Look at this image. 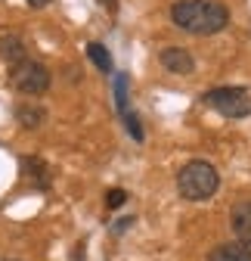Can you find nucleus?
I'll return each instance as SVG.
<instances>
[{
	"instance_id": "obj_1",
	"label": "nucleus",
	"mask_w": 251,
	"mask_h": 261,
	"mask_svg": "<svg viewBox=\"0 0 251 261\" xmlns=\"http://www.w3.org/2000/svg\"><path fill=\"white\" fill-rule=\"evenodd\" d=\"M171 22L190 35H217L230 25V10L221 0H177L171 7Z\"/></svg>"
},
{
	"instance_id": "obj_2",
	"label": "nucleus",
	"mask_w": 251,
	"mask_h": 261,
	"mask_svg": "<svg viewBox=\"0 0 251 261\" xmlns=\"http://www.w3.org/2000/svg\"><path fill=\"white\" fill-rule=\"evenodd\" d=\"M217 187H221V174H217V168L205 159H193L177 171V190H180V196L186 202L211 199L217 193Z\"/></svg>"
},
{
	"instance_id": "obj_3",
	"label": "nucleus",
	"mask_w": 251,
	"mask_h": 261,
	"mask_svg": "<svg viewBox=\"0 0 251 261\" xmlns=\"http://www.w3.org/2000/svg\"><path fill=\"white\" fill-rule=\"evenodd\" d=\"M50 69L44 62H35V59H22L16 65H10V84L19 90V93H28V96H38L44 90H50Z\"/></svg>"
},
{
	"instance_id": "obj_4",
	"label": "nucleus",
	"mask_w": 251,
	"mask_h": 261,
	"mask_svg": "<svg viewBox=\"0 0 251 261\" xmlns=\"http://www.w3.org/2000/svg\"><path fill=\"white\" fill-rule=\"evenodd\" d=\"M205 106L217 109L224 118H245L251 115V93L245 87H214L205 93Z\"/></svg>"
},
{
	"instance_id": "obj_5",
	"label": "nucleus",
	"mask_w": 251,
	"mask_h": 261,
	"mask_svg": "<svg viewBox=\"0 0 251 261\" xmlns=\"http://www.w3.org/2000/svg\"><path fill=\"white\" fill-rule=\"evenodd\" d=\"M159 62L165 65L168 72H174V75H193V72H196L193 53L183 50V47H165V50L159 53Z\"/></svg>"
},
{
	"instance_id": "obj_6",
	"label": "nucleus",
	"mask_w": 251,
	"mask_h": 261,
	"mask_svg": "<svg viewBox=\"0 0 251 261\" xmlns=\"http://www.w3.org/2000/svg\"><path fill=\"white\" fill-rule=\"evenodd\" d=\"M22 171H25V177L31 184H35V190H50L53 171H50V165H47L41 155H25L22 159Z\"/></svg>"
},
{
	"instance_id": "obj_7",
	"label": "nucleus",
	"mask_w": 251,
	"mask_h": 261,
	"mask_svg": "<svg viewBox=\"0 0 251 261\" xmlns=\"http://www.w3.org/2000/svg\"><path fill=\"white\" fill-rule=\"evenodd\" d=\"M230 227L239 243H248L251 246V199L245 202H236L233 212H230Z\"/></svg>"
},
{
	"instance_id": "obj_8",
	"label": "nucleus",
	"mask_w": 251,
	"mask_h": 261,
	"mask_svg": "<svg viewBox=\"0 0 251 261\" xmlns=\"http://www.w3.org/2000/svg\"><path fill=\"white\" fill-rule=\"evenodd\" d=\"M208 261H251V246L248 243H221V246H214Z\"/></svg>"
},
{
	"instance_id": "obj_9",
	"label": "nucleus",
	"mask_w": 251,
	"mask_h": 261,
	"mask_svg": "<svg viewBox=\"0 0 251 261\" xmlns=\"http://www.w3.org/2000/svg\"><path fill=\"white\" fill-rule=\"evenodd\" d=\"M0 56H4L10 65H16V62H22L25 59V41L19 38V35H0Z\"/></svg>"
},
{
	"instance_id": "obj_10",
	"label": "nucleus",
	"mask_w": 251,
	"mask_h": 261,
	"mask_svg": "<svg viewBox=\"0 0 251 261\" xmlns=\"http://www.w3.org/2000/svg\"><path fill=\"white\" fill-rule=\"evenodd\" d=\"M16 121H19L25 130H35V127L44 124V109L35 106V103H22V106H16Z\"/></svg>"
},
{
	"instance_id": "obj_11",
	"label": "nucleus",
	"mask_w": 251,
	"mask_h": 261,
	"mask_svg": "<svg viewBox=\"0 0 251 261\" xmlns=\"http://www.w3.org/2000/svg\"><path fill=\"white\" fill-rule=\"evenodd\" d=\"M87 56H90V62L97 65V69L103 72V75H112L115 72V62H112V53L100 44V41H90L87 44Z\"/></svg>"
},
{
	"instance_id": "obj_12",
	"label": "nucleus",
	"mask_w": 251,
	"mask_h": 261,
	"mask_svg": "<svg viewBox=\"0 0 251 261\" xmlns=\"http://www.w3.org/2000/svg\"><path fill=\"white\" fill-rule=\"evenodd\" d=\"M128 84H131V78L124 75V72L115 75V106H118L121 115H128V112H131V109H128Z\"/></svg>"
},
{
	"instance_id": "obj_13",
	"label": "nucleus",
	"mask_w": 251,
	"mask_h": 261,
	"mask_svg": "<svg viewBox=\"0 0 251 261\" xmlns=\"http://www.w3.org/2000/svg\"><path fill=\"white\" fill-rule=\"evenodd\" d=\"M124 127H128V134H131L137 143H143V140H146V130H143V124H140V115H137V112H128V115H124Z\"/></svg>"
},
{
	"instance_id": "obj_14",
	"label": "nucleus",
	"mask_w": 251,
	"mask_h": 261,
	"mask_svg": "<svg viewBox=\"0 0 251 261\" xmlns=\"http://www.w3.org/2000/svg\"><path fill=\"white\" fill-rule=\"evenodd\" d=\"M124 202H128V193H124L121 187H115V190L106 193V205H109V208H121Z\"/></svg>"
},
{
	"instance_id": "obj_15",
	"label": "nucleus",
	"mask_w": 251,
	"mask_h": 261,
	"mask_svg": "<svg viewBox=\"0 0 251 261\" xmlns=\"http://www.w3.org/2000/svg\"><path fill=\"white\" fill-rule=\"evenodd\" d=\"M137 218H121L118 224H112V233H121V230H128V227H134Z\"/></svg>"
},
{
	"instance_id": "obj_16",
	"label": "nucleus",
	"mask_w": 251,
	"mask_h": 261,
	"mask_svg": "<svg viewBox=\"0 0 251 261\" xmlns=\"http://www.w3.org/2000/svg\"><path fill=\"white\" fill-rule=\"evenodd\" d=\"M50 0H28V7H35V10H41V7H47Z\"/></svg>"
}]
</instances>
